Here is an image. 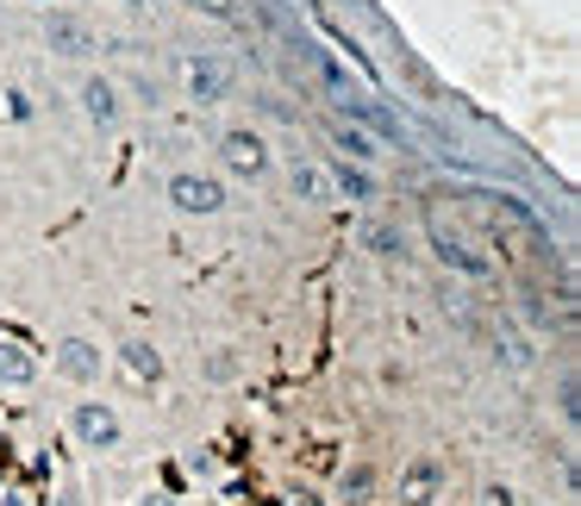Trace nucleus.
<instances>
[{
	"instance_id": "nucleus-1",
	"label": "nucleus",
	"mask_w": 581,
	"mask_h": 506,
	"mask_svg": "<svg viewBox=\"0 0 581 506\" xmlns=\"http://www.w3.org/2000/svg\"><path fill=\"white\" fill-rule=\"evenodd\" d=\"M231 88H238V69H231L226 56H213V51L188 56V101H194V106L231 101Z\"/></svg>"
},
{
	"instance_id": "nucleus-2",
	"label": "nucleus",
	"mask_w": 581,
	"mask_h": 506,
	"mask_svg": "<svg viewBox=\"0 0 581 506\" xmlns=\"http://www.w3.org/2000/svg\"><path fill=\"white\" fill-rule=\"evenodd\" d=\"M169 206H176V213H194V219H213V213L226 206V181L181 169V176H169Z\"/></svg>"
},
{
	"instance_id": "nucleus-3",
	"label": "nucleus",
	"mask_w": 581,
	"mask_h": 506,
	"mask_svg": "<svg viewBox=\"0 0 581 506\" xmlns=\"http://www.w3.org/2000/svg\"><path fill=\"white\" fill-rule=\"evenodd\" d=\"M45 45H51L56 56H70V63H81V56H94L101 51V38H94V26L81 20V13H45Z\"/></svg>"
},
{
	"instance_id": "nucleus-4",
	"label": "nucleus",
	"mask_w": 581,
	"mask_h": 506,
	"mask_svg": "<svg viewBox=\"0 0 581 506\" xmlns=\"http://www.w3.org/2000/svg\"><path fill=\"white\" fill-rule=\"evenodd\" d=\"M70 431H76L88 451H113V444H119V413L106 401H81L76 413H70Z\"/></svg>"
},
{
	"instance_id": "nucleus-5",
	"label": "nucleus",
	"mask_w": 581,
	"mask_h": 506,
	"mask_svg": "<svg viewBox=\"0 0 581 506\" xmlns=\"http://www.w3.org/2000/svg\"><path fill=\"white\" fill-rule=\"evenodd\" d=\"M219 163H226L231 176H263V169H269V144H263L251 126H238V131L219 138Z\"/></svg>"
},
{
	"instance_id": "nucleus-6",
	"label": "nucleus",
	"mask_w": 581,
	"mask_h": 506,
	"mask_svg": "<svg viewBox=\"0 0 581 506\" xmlns=\"http://www.w3.org/2000/svg\"><path fill=\"white\" fill-rule=\"evenodd\" d=\"M101 344H88V338H63V344H56V369H63V376L70 381H81V388H88V381H101Z\"/></svg>"
},
{
	"instance_id": "nucleus-7",
	"label": "nucleus",
	"mask_w": 581,
	"mask_h": 506,
	"mask_svg": "<svg viewBox=\"0 0 581 506\" xmlns=\"http://www.w3.org/2000/svg\"><path fill=\"white\" fill-rule=\"evenodd\" d=\"M438 481H444V463H438V456H413L406 476H401V501L406 506H431L438 501Z\"/></svg>"
},
{
	"instance_id": "nucleus-8",
	"label": "nucleus",
	"mask_w": 581,
	"mask_h": 506,
	"mask_svg": "<svg viewBox=\"0 0 581 506\" xmlns=\"http://www.w3.org/2000/svg\"><path fill=\"white\" fill-rule=\"evenodd\" d=\"M81 113H88L94 126H113V119L126 113V101H119V81L88 76V81H81Z\"/></svg>"
},
{
	"instance_id": "nucleus-9",
	"label": "nucleus",
	"mask_w": 581,
	"mask_h": 506,
	"mask_svg": "<svg viewBox=\"0 0 581 506\" xmlns=\"http://www.w3.org/2000/svg\"><path fill=\"white\" fill-rule=\"evenodd\" d=\"M426 231H431V244H438V256H444L451 269H463V276H488V269H494L488 256H476L469 244H463V238H456V231L438 226V219H426Z\"/></svg>"
},
{
	"instance_id": "nucleus-10",
	"label": "nucleus",
	"mask_w": 581,
	"mask_h": 506,
	"mask_svg": "<svg viewBox=\"0 0 581 506\" xmlns=\"http://www.w3.org/2000/svg\"><path fill=\"white\" fill-rule=\"evenodd\" d=\"M326 138H331V151L344 156V163H376V156H381L376 131H363V126H344V119H331V126H326Z\"/></svg>"
},
{
	"instance_id": "nucleus-11",
	"label": "nucleus",
	"mask_w": 581,
	"mask_h": 506,
	"mask_svg": "<svg viewBox=\"0 0 581 506\" xmlns=\"http://www.w3.org/2000/svg\"><path fill=\"white\" fill-rule=\"evenodd\" d=\"M0 381H7V388H31V381H38V356H31L20 338H0Z\"/></svg>"
},
{
	"instance_id": "nucleus-12",
	"label": "nucleus",
	"mask_w": 581,
	"mask_h": 506,
	"mask_svg": "<svg viewBox=\"0 0 581 506\" xmlns=\"http://www.w3.org/2000/svg\"><path fill=\"white\" fill-rule=\"evenodd\" d=\"M119 363H126V376H131V381H156V376H163V356H156L144 338L119 344Z\"/></svg>"
},
{
	"instance_id": "nucleus-13",
	"label": "nucleus",
	"mask_w": 581,
	"mask_h": 506,
	"mask_svg": "<svg viewBox=\"0 0 581 506\" xmlns=\"http://www.w3.org/2000/svg\"><path fill=\"white\" fill-rule=\"evenodd\" d=\"M369 488H376V469H369V463H356V469H344V476H338V501L363 506V501H369Z\"/></svg>"
},
{
	"instance_id": "nucleus-14",
	"label": "nucleus",
	"mask_w": 581,
	"mask_h": 506,
	"mask_svg": "<svg viewBox=\"0 0 581 506\" xmlns=\"http://www.w3.org/2000/svg\"><path fill=\"white\" fill-rule=\"evenodd\" d=\"M288 181H294V194H306V201H331L326 169H313V163H294V169H288Z\"/></svg>"
},
{
	"instance_id": "nucleus-15",
	"label": "nucleus",
	"mask_w": 581,
	"mask_h": 506,
	"mask_svg": "<svg viewBox=\"0 0 581 506\" xmlns=\"http://www.w3.org/2000/svg\"><path fill=\"white\" fill-rule=\"evenodd\" d=\"M338 188H344L351 201H369V194H376V181L363 176V163H338Z\"/></svg>"
},
{
	"instance_id": "nucleus-16",
	"label": "nucleus",
	"mask_w": 581,
	"mask_h": 506,
	"mask_svg": "<svg viewBox=\"0 0 581 506\" xmlns=\"http://www.w3.org/2000/svg\"><path fill=\"white\" fill-rule=\"evenodd\" d=\"M369 251H376V256H401V251H406V231H394V226H369Z\"/></svg>"
},
{
	"instance_id": "nucleus-17",
	"label": "nucleus",
	"mask_w": 581,
	"mask_h": 506,
	"mask_svg": "<svg viewBox=\"0 0 581 506\" xmlns=\"http://www.w3.org/2000/svg\"><path fill=\"white\" fill-rule=\"evenodd\" d=\"M0 101H7V119H31V101H26V94H20V88H7Z\"/></svg>"
},
{
	"instance_id": "nucleus-18",
	"label": "nucleus",
	"mask_w": 581,
	"mask_h": 506,
	"mask_svg": "<svg viewBox=\"0 0 581 506\" xmlns=\"http://www.w3.org/2000/svg\"><path fill=\"white\" fill-rule=\"evenodd\" d=\"M563 419H569V426H576V413H581V401H576V376H563Z\"/></svg>"
},
{
	"instance_id": "nucleus-19",
	"label": "nucleus",
	"mask_w": 581,
	"mask_h": 506,
	"mask_svg": "<svg viewBox=\"0 0 581 506\" xmlns=\"http://www.w3.org/2000/svg\"><path fill=\"white\" fill-rule=\"evenodd\" d=\"M481 506H513V494L506 488H481Z\"/></svg>"
},
{
	"instance_id": "nucleus-20",
	"label": "nucleus",
	"mask_w": 581,
	"mask_h": 506,
	"mask_svg": "<svg viewBox=\"0 0 581 506\" xmlns=\"http://www.w3.org/2000/svg\"><path fill=\"white\" fill-rule=\"evenodd\" d=\"M138 506H176V501H169V494H144Z\"/></svg>"
},
{
	"instance_id": "nucleus-21",
	"label": "nucleus",
	"mask_w": 581,
	"mask_h": 506,
	"mask_svg": "<svg viewBox=\"0 0 581 506\" xmlns=\"http://www.w3.org/2000/svg\"><path fill=\"white\" fill-rule=\"evenodd\" d=\"M56 506H81V501H76V494H63V501H56Z\"/></svg>"
},
{
	"instance_id": "nucleus-22",
	"label": "nucleus",
	"mask_w": 581,
	"mask_h": 506,
	"mask_svg": "<svg viewBox=\"0 0 581 506\" xmlns=\"http://www.w3.org/2000/svg\"><path fill=\"white\" fill-rule=\"evenodd\" d=\"M126 7H156V0H126Z\"/></svg>"
}]
</instances>
